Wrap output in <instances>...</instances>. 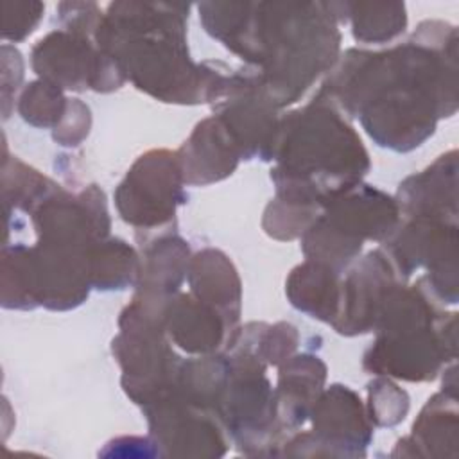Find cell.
<instances>
[{
  "instance_id": "6da1fadb",
  "label": "cell",
  "mask_w": 459,
  "mask_h": 459,
  "mask_svg": "<svg viewBox=\"0 0 459 459\" xmlns=\"http://www.w3.org/2000/svg\"><path fill=\"white\" fill-rule=\"evenodd\" d=\"M314 99L359 117L378 145L412 151L457 109V30L427 20L389 50L350 48Z\"/></svg>"
},
{
  "instance_id": "7a4b0ae2",
  "label": "cell",
  "mask_w": 459,
  "mask_h": 459,
  "mask_svg": "<svg viewBox=\"0 0 459 459\" xmlns=\"http://www.w3.org/2000/svg\"><path fill=\"white\" fill-rule=\"evenodd\" d=\"M197 9L210 36L258 68L278 108L337 61L341 32L328 2H201Z\"/></svg>"
},
{
  "instance_id": "3957f363",
  "label": "cell",
  "mask_w": 459,
  "mask_h": 459,
  "mask_svg": "<svg viewBox=\"0 0 459 459\" xmlns=\"http://www.w3.org/2000/svg\"><path fill=\"white\" fill-rule=\"evenodd\" d=\"M186 4L113 2L95 30V45L138 90L176 104L221 102L235 75L221 61L194 63L186 48Z\"/></svg>"
},
{
  "instance_id": "277c9868",
  "label": "cell",
  "mask_w": 459,
  "mask_h": 459,
  "mask_svg": "<svg viewBox=\"0 0 459 459\" xmlns=\"http://www.w3.org/2000/svg\"><path fill=\"white\" fill-rule=\"evenodd\" d=\"M267 160L278 161L271 170L278 199L319 210L369 170L360 136L319 99L280 118Z\"/></svg>"
},
{
  "instance_id": "5b68a950",
  "label": "cell",
  "mask_w": 459,
  "mask_h": 459,
  "mask_svg": "<svg viewBox=\"0 0 459 459\" xmlns=\"http://www.w3.org/2000/svg\"><path fill=\"white\" fill-rule=\"evenodd\" d=\"M373 330L377 339L364 353V368L375 375L425 382L455 359V314L439 310L421 280L387 290Z\"/></svg>"
},
{
  "instance_id": "8992f818",
  "label": "cell",
  "mask_w": 459,
  "mask_h": 459,
  "mask_svg": "<svg viewBox=\"0 0 459 459\" xmlns=\"http://www.w3.org/2000/svg\"><path fill=\"white\" fill-rule=\"evenodd\" d=\"M400 224L396 199L359 183L333 197L301 235L307 258L337 271L355 260L364 240L384 242Z\"/></svg>"
},
{
  "instance_id": "52a82bcc",
  "label": "cell",
  "mask_w": 459,
  "mask_h": 459,
  "mask_svg": "<svg viewBox=\"0 0 459 459\" xmlns=\"http://www.w3.org/2000/svg\"><path fill=\"white\" fill-rule=\"evenodd\" d=\"M178 154L160 149L140 156L115 192L120 217L140 231L165 230L186 201Z\"/></svg>"
},
{
  "instance_id": "ba28073f",
  "label": "cell",
  "mask_w": 459,
  "mask_h": 459,
  "mask_svg": "<svg viewBox=\"0 0 459 459\" xmlns=\"http://www.w3.org/2000/svg\"><path fill=\"white\" fill-rule=\"evenodd\" d=\"M228 359L230 377L219 414L238 445L267 446L281 432L274 389L265 377L267 364L238 350H228Z\"/></svg>"
},
{
  "instance_id": "9c48e42d",
  "label": "cell",
  "mask_w": 459,
  "mask_h": 459,
  "mask_svg": "<svg viewBox=\"0 0 459 459\" xmlns=\"http://www.w3.org/2000/svg\"><path fill=\"white\" fill-rule=\"evenodd\" d=\"M30 63L39 79L61 90L111 91L126 81L117 63L99 50L93 38L65 29L41 38L32 48Z\"/></svg>"
},
{
  "instance_id": "30bf717a",
  "label": "cell",
  "mask_w": 459,
  "mask_h": 459,
  "mask_svg": "<svg viewBox=\"0 0 459 459\" xmlns=\"http://www.w3.org/2000/svg\"><path fill=\"white\" fill-rule=\"evenodd\" d=\"M314 432L299 434L303 441L325 446L330 455H364L371 441V425L362 400L348 385L333 384L321 391L312 412Z\"/></svg>"
},
{
  "instance_id": "8fae6325",
  "label": "cell",
  "mask_w": 459,
  "mask_h": 459,
  "mask_svg": "<svg viewBox=\"0 0 459 459\" xmlns=\"http://www.w3.org/2000/svg\"><path fill=\"white\" fill-rule=\"evenodd\" d=\"M405 283L398 278L385 251H369L342 280L341 303L332 326L344 335H357L373 330L377 312L387 290Z\"/></svg>"
},
{
  "instance_id": "7c38bea8",
  "label": "cell",
  "mask_w": 459,
  "mask_h": 459,
  "mask_svg": "<svg viewBox=\"0 0 459 459\" xmlns=\"http://www.w3.org/2000/svg\"><path fill=\"white\" fill-rule=\"evenodd\" d=\"M176 154L185 185H208L224 179L242 158L235 138L217 115L199 122Z\"/></svg>"
},
{
  "instance_id": "4fadbf2b",
  "label": "cell",
  "mask_w": 459,
  "mask_h": 459,
  "mask_svg": "<svg viewBox=\"0 0 459 459\" xmlns=\"http://www.w3.org/2000/svg\"><path fill=\"white\" fill-rule=\"evenodd\" d=\"M396 204L405 217L457 221V152L450 151L423 172L407 178L398 188Z\"/></svg>"
},
{
  "instance_id": "5bb4252c",
  "label": "cell",
  "mask_w": 459,
  "mask_h": 459,
  "mask_svg": "<svg viewBox=\"0 0 459 459\" xmlns=\"http://www.w3.org/2000/svg\"><path fill=\"white\" fill-rule=\"evenodd\" d=\"M163 326L169 341L188 353L208 355L230 341L224 317L192 292H176L163 312Z\"/></svg>"
},
{
  "instance_id": "9a60e30c",
  "label": "cell",
  "mask_w": 459,
  "mask_h": 459,
  "mask_svg": "<svg viewBox=\"0 0 459 459\" xmlns=\"http://www.w3.org/2000/svg\"><path fill=\"white\" fill-rule=\"evenodd\" d=\"M186 276L192 294L224 317L231 339L238 330L242 298L240 280L231 260L219 249H203L190 258Z\"/></svg>"
},
{
  "instance_id": "2e32d148",
  "label": "cell",
  "mask_w": 459,
  "mask_h": 459,
  "mask_svg": "<svg viewBox=\"0 0 459 459\" xmlns=\"http://www.w3.org/2000/svg\"><path fill=\"white\" fill-rule=\"evenodd\" d=\"M326 378L325 362L310 353L290 355L280 364L274 389L280 429H296L310 416Z\"/></svg>"
},
{
  "instance_id": "e0dca14e",
  "label": "cell",
  "mask_w": 459,
  "mask_h": 459,
  "mask_svg": "<svg viewBox=\"0 0 459 459\" xmlns=\"http://www.w3.org/2000/svg\"><path fill=\"white\" fill-rule=\"evenodd\" d=\"M140 244L142 260L136 294L170 298L188 273L190 249L186 242L174 231H167L154 238L140 240Z\"/></svg>"
},
{
  "instance_id": "ac0fdd59",
  "label": "cell",
  "mask_w": 459,
  "mask_h": 459,
  "mask_svg": "<svg viewBox=\"0 0 459 459\" xmlns=\"http://www.w3.org/2000/svg\"><path fill=\"white\" fill-rule=\"evenodd\" d=\"M341 273L323 262L307 258L287 278L290 303L310 317L333 323L341 303Z\"/></svg>"
},
{
  "instance_id": "d6986e66",
  "label": "cell",
  "mask_w": 459,
  "mask_h": 459,
  "mask_svg": "<svg viewBox=\"0 0 459 459\" xmlns=\"http://www.w3.org/2000/svg\"><path fill=\"white\" fill-rule=\"evenodd\" d=\"M337 22H350L353 38L362 43H384L407 27L403 2H330Z\"/></svg>"
},
{
  "instance_id": "ffe728a7",
  "label": "cell",
  "mask_w": 459,
  "mask_h": 459,
  "mask_svg": "<svg viewBox=\"0 0 459 459\" xmlns=\"http://www.w3.org/2000/svg\"><path fill=\"white\" fill-rule=\"evenodd\" d=\"M411 445L425 446V455H455L457 445V403L455 393L443 389L421 409L412 427Z\"/></svg>"
},
{
  "instance_id": "44dd1931",
  "label": "cell",
  "mask_w": 459,
  "mask_h": 459,
  "mask_svg": "<svg viewBox=\"0 0 459 459\" xmlns=\"http://www.w3.org/2000/svg\"><path fill=\"white\" fill-rule=\"evenodd\" d=\"M140 258L134 249L120 238H102L90 253L91 287L100 290H122L136 285Z\"/></svg>"
},
{
  "instance_id": "7402d4cb",
  "label": "cell",
  "mask_w": 459,
  "mask_h": 459,
  "mask_svg": "<svg viewBox=\"0 0 459 459\" xmlns=\"http://www.w3.org/2000/svg\"><path fill=\"white\" fill-rule=\"evenodd\" d=\"M66 104L68 99H65L59 86L38 79L23 90L18 111L22 118L34 127H57L66 111Z\"/></svg>"
},
{
  "instance_id": "603a6c76",
  "label": "cell",
  "mask_w": 459,
  "mask_h": 459,
  "mask_svg": "<svg viewBox=\"0 0 459 459\" xmlns=\"http://www.w3.org/2000/svg\"><path fill=\"white\" fill-rule=\"evenodd\" d=\"M321 213L319 208L287 203L274 197L264 213V230L278 240H290L305 233V230Z\"/></svg>"
},
{
  "instance_id": "cb8c5ba5",
  "label": "cell",
  "mask_w": 459,
  "mask_h": 459,
  "mask_svg": "<svg viewBox=\"0 0 459 459\" xmlns=\"http://www.w3.org/2000/svg\"><path fill=\"white\" fill-rule=\"evenodd\" d=\"M368 416L380 427L400 423L409 411V394L389 378H377L368 385Z\"/></svg>"
},
{
  "instance_id": "d4e9b609",
  "label": "cell",
  "mask_w": 459,
  "mask_h": 459,
  "mask_svg": "<svg viewBox=\"0 0 459 459\" xmlns=\"http://www.w3.org/2000/svg\"><path fill=\"white\" fill-rule=\"evenodd\" d=\"M2 38L20 41L27 38L39 23L45 5L39 2H4Z\"/></svg>"
},
{
  "instance_id": "484cf974",
  "label": "cell",
  "mask_w": 459,
  "mask_h": 459,
  "mask_svg": "<svg viewBox=\"0 0 459 459\" xmlns=\"http://www.w3.org/2000/svg\"><path fill=\"white\" fill-rule=\"evenodd\" d=\"M90 124V108L79 99H68L66 111L54 127V140L61 145H79L88 136Z\"/></svg>"
}]
</instances>
